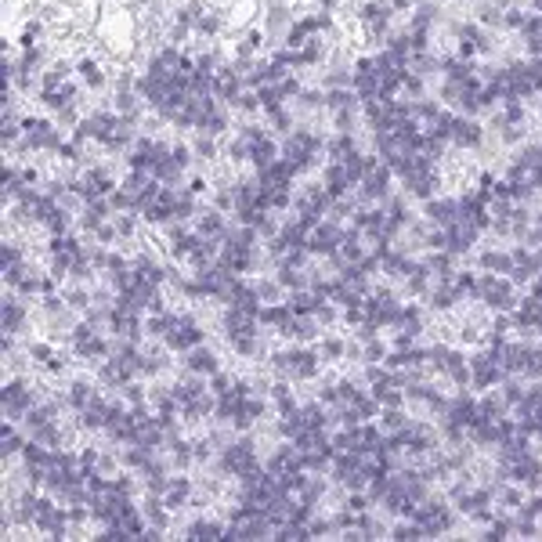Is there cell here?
<instances>
[{
    "label": "cell",
    "instance_id": "6da1fadb",
    "mask_svg": "<svg viewBox=\"0 0 542 542\" xmlns=\"http://www.w3.org/2000/svg\"><path fill=\"white\" fill-rule=\"evenodd\" d=\"M166 340H170L174 347H192L199 340V329L192 322H184V318H174V322H166Z\"/></svg>",
    "mask_w": 542,
    "mask_h": 542
},
{
    "label": "cell",
    "instance_id": "7a4b0ae2",
    "mask_svg": "<svg viewBox=\"0 0 542 542\" xmlns=\"http://www.w3.org/2000/svg\"><path fill=\"white\" fill-rule=\"evenodd\" d=\"M224 463H228V470H232V474H242V477H254V474H257V467H254V452H249L246 445L228 448Z\"/></svg>",
    "mask_w": 542,
    "mask_h": 542
},
{
    "label": "cell",
    "instance_id": "3957f363",
    "mask_svg": "<svg viewBox=\"0 0 542 542\" xmlns=\"http://www.w3.org/2000/svg\"><path fill=\"white\" fill-rule=\"evenodd\" d=\"M268 520H264V513L261 510H254V513H242V517H235V525H232V535L235 539H249V535H264L268 528Z\"/></svg>",
    "mask_w": 542,
    "mask_h": 542
},
{
    "label": "cell",
    "instance_id": "277c9868",
    "mask_svg": "<svg viewBox=\"0 0 542 542\" xmlns=\"http://www.w3.org/2000/svg\"><path fill=\"white\" fill-rule=\"evenodd\" d=\"M279 365H286L293 376H307L311 369H315V362H311V354L304 351H293V354H286V358H279Z\"/></svg>",
    "mask_w": 542,
    "mask_h": 542
}]
</instances>
